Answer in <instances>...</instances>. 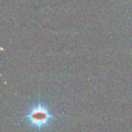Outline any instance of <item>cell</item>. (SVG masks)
I'll return each instance as SVG.
<instances>
[{"instance_id": "cell-1", "label": "cell", "mask_w": 132, "mask_h": 132, "mask_svg": "<svg viewBox=\"0 0 132 132\" xmlns=\"http://www.w3.org/2000/svg\"><path fill=\"white\" fill-rule=\"evenodd\" d=\"M55 117H58V115L53 114L45 105L43 104L40 99L36 104L31 108L29 112L24 116V119L27 120L31 127L43 129L44 128L49 126L52 120Z\"/></svg>"}]
</instances>
